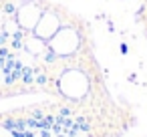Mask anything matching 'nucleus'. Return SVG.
Segmentation results:
<instances>
[{
	"label": "nucleus",
	"instance_id": "1",
	"mask_svg": "<svg viewBox=\"0 0 147 137\" xmlns=\"http://www.w3.org/2000/svg\"><path fill=\"white\" fill-rule=\"evenodd\" d=\"M55 57H57V55H55V51H49V53L45 55V61H55Z\"/></svg>",
	"mask_w": 147,
	"mask_h": 137
}]
</instances>
